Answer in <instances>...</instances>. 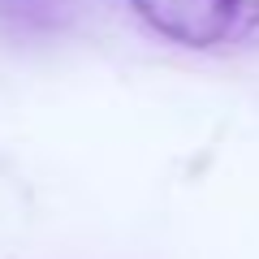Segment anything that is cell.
Returning <instances> with one entry per match:
<instances>
[{
	"mask_svg": "<svg viewBox=\"0 0 259 259\" xmlns=\"http://www.w3.org/2000/svg\"><path fill=\"white\" fill-rule=\"evenodd\" d=\"M139 18L186 48H221L259 30V0H130Z\"/></svg>",
	"mask_w": 259,
	"mask_h": 259,
	"instance_id": "1",
	"label": "cell"
},
{
	"mask_svg": "<svg viewBox=\"0 0 259 259\" xmlns=\"http://www.w3.org/2000/svg\"><path fill=\"white\" fill-rule=\"evenodd\" d=\"M74 18V0H0V26L22 35H48Z\"/></svg>",
	"mask_w": 259,
	"mask_h": 259,
	"instance_id": "2",
	"label": "cell"
}]
</instances>
